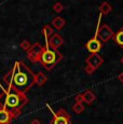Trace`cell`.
<instances>
[{
	"label": "cell",
	"mask_w": 123,
	"mask_h": 124,
	"mask_svg": "<svg viewBox=\"0 0 123 124\" xmlns=\"http://www.w3.org/2000/svg\"><path fill=\"white\" fill-rule=\"evenodd\" d=\"M53 10L55 11L56 13H61V12L64 10V6L61 2H55V4L53 6Z\"/></svg>",
	"instance_id": "cell-19"
},
{
	"label": "cell",
	"mask_w": 123,
	"mask_h": 124,
	"mask_svg": "<svg viewBox=\"0 0 123 124\" xmlns=\"http://www.w3.org/2000/svg\"><path fill=\"white\" fill-rule=\"evenodd\" d=\"M44 50V46H42L39 42L31 44L30 49L27 51V57L31 63H39L40 62V56H41L42 52Z\"/></svg>",
	"instance_id": "cell-5"
},
{
	"label": "cell",
	"mask_w": 123,
	"mask_h": 124,
	"mask_svg": "<svg viewBox=\"0 0 123 124\" xmlns=\"http://www.w3.org/2000/svg\"><path fill=\"white\" fill-rule=\"evenodd\" d=\"M30 124H41V122H40L38 119H34V120L30 122Z\"/></svg>",
	"instance_id": "cell-22"
},
{
	"label": "cell",
	"mask_w": 123,
	"mask_h": 124,
	"mask_svg": "<svg viewBox=\"0 0 123 124\" xmlns=\"http://www.w3.org/2000/svg\"><path fill=\"white\" fill-rule=\"evenodd\" d=\"M27 102L28 98L25 94L9 91V92H4V99L0 104V107L8 110L13 119H16L21 114L22 108Z\"/></svg>",
	"instance_id": "cell-2"
},
{
	"label": "cell",
	"mask_w": 123,
	"mask_h": 124,
	"mask_svg": "<svg viewBox=\"0 0 123 124\" xmlns=\"http://www.w3.org/2000/svg\"><path fill=\"white\" fill-rule=\"evenodd\" d=\"M103 62H104L103 57L99 55V54H90V55L87 56V58L85 59L86 65L92 67L94 70H96V69L103 64Z\"/></svg>",
	"instance_id": "cell-8"
},
{
	"label": "cell",
	"mask_w": 123,
	"mask_h": 124,
	"mask_svg": "<svg viewBox=\"0 0 123 124\" xmlns=\"http://www.w3.org/2000/svg\"><path fill=\"white\" fill-rule=\"evenodd\" d=\"M71 109H72V111H74L75 113L80 114V113H82V112H83V110H84V106H83V104H79V102H75V104L72 105Z\"/></svg>",
	"instance_id": "cell-16"
},
{
	"label": "cell",
	"mask_w": 123,
	"mask_h": 124,
	"mask_svg": "<svg viewBox=\"0 0 123 124\" xmlns=\"http://www.w3.org/2000/svg\"><path fill=\"white\" fill-rule=\"evenodd\" d=\"M118 80H119L120 82L123 83V73H120V75L118 76Z\"/></svg>",
	"instance_id": "cell-23"
},
{
	"label": "cell",
	"mask_w": 123,
	"mask_h": 124,
	"mask_svg": "<svg viewBox=\"0 0 123 124\" xmlns=\"http://www.w3.org/2000/svg\"><path fill=\"white\" fill-rule=\"evenodd\" d=\"M46 43H48V45L51 49H53V50H57L58 47L61 46L62 44L64 43V39L61 37L58 34H54L53 36H52L50 39L46 40Z\"/></svg>",
	"instance_id": "cell-9"
},
{
	"label": "cell",
	"mask_w": 123,
	"mask_h": 124,
	"mask_svg": "<svg viewBox=\"0 0 123 124\" xmlns=\"http://www.w3.org/2000/svg\"><path fill=\"white\" fill-rule=\"evenodd\" d=\"M75 101L76 102H79V104H83L84 101H83V97H82V94H79L75 97Z\"/></svg>",
	"instance_id": "cell-20"
},
{
	"label": "cell",
	"mask_w": 123,
	"mask_h": 124,
	"mask_svg": "<svg viewBox=\"0 0 123 124\" xmlns=\"http://www.w3.org/2000/svg\"><path fill=\"white\" fill-rule=\"evenodd\" d=\"M82 97H83L84 102L87 105H91L92 102L95 101V94L91 90H86L84 93H82Z\"/></svg>",
	"instance_id": "cell-11"
},
{
	"label": "cell",
	"mask_w": 123,
	"mask_h": 124,
	"mask_svg": "<svg viewBox=\"0 0 123 124\" xmlns=\"http://www.w3.org/2000/svg\"><path fill=\"white\" fill-rule=\"evenodd\" d=\"M113 36H115L113 30L111 29L107 24L98 25L97 29H96V32H95V37L97 38L101 43H106V42H107L108 40H110Z\"/></svg>",
	"instance_id": "cell-4"
},
{
	"label": "cell",
	"mask_w": 123,
	"mask_h": 124,
	"mask_svg": "<svg viewBox=\"0 0 123 124\" xmlns=\"http://www.w3.org/2000/svg\"><path fill=\"white\" fill-rule=\"evenodd\" d=\"M51 112L53 113V120L51 124H71L70 116L64 109H60L56 112L51 110Z\"/></svg>",
	"instance_id": "cell-6"
},
{
	"label": "cell",
	"mask_w": 123,
	"mask_h": 124,
	"mask_svg": "<svg viewBox=\"0 0 123 124\" xmlns=\"http://www.w3.org/2000/svg\"><path fill=\"white\" fill-rule=\"evenodd\" d=\"M85 47L91 54H98V52L101 49V42L94 36L85 43Z\"/></svg>",
	"instance_id": "cell-7"
},
{
	"label": "cell",
	"mask_w": 123,
	"mask_h": 124,
	"mask_svg": "<svg viewBox=\"0 0 123 124\" xmlns=\"http://www.w3.org/2000/svg\"><path fill=\"white\" fill-rule=\"evenodd\" d=\"M12 82H11L10 91H14L16 93L25 94L32 85L35 84V73L26 66L24 62H16L13 68ZM9 92V91H6Z\"/></svg>",
	"instance_id": "cell-1"
},
{
	"label": "cell",
	"mask_w": 123,
	"mask_h": 124,
	"mask_svg": "<svg viewBox=\"0 0 123 124\" xmlns=\"http://www.w3.org/2000/svg\"><path fill=\"white\" fill-rule=\"evenodd\" d=\"M42 35L44 36V38H46V40L50 39V38H51L52 36L54 35L53 28H52L50 25H46L43 28H42Z\"/></svg>",
	"instance_id": "cell-15"
},
{
	"label": "cell",
	"mask_w": 123,
	"mask_h": 124,
	"mask_svg": "<svg viewBox=\"0 0 123 124\" xmlns=\"http://www.w3.org/2000/svg\"><path fill=\"white\" fill-rule=\"evenodd\" d=\"M20 46H21V49H23V50H24V51L27 52L28 50L30 49V46H31V44H30V42L28 41V40H23V41L21 42Z\"/></svg>",
	"instance_id": "cell-18"
},
{
	"label": "cell",
	"mask_w": 123,
	"mask_h": 124,
	"mask_svg": "<svg viewBox=\"0 0 123 124\" xmlns=\"http://www.w3.org/2000/svg\"><path fill=\"white\" fill-rule=\"evenodd\" d=\"M11 120H13L11 113L4 108L0 107V124H10Z\"/></svg>",
	"instance_id": "cell-10"
},
{
	"label": "cell",
	"mask_w": 123,
	"mask_h": 124,
	"mask_svg": "<svg viewBox=\"0 0 123 124\" xmlns=\"http://www.w3.org/2000/svg\"><path fill=\"white\" fill-rule=\"evenodd\" d=\"M120 62H121V64H122V65H123V56L121 57V59H120Z\"/></svg>",
	"instance_id": "cell-25"
},
{
	"label": "cell",
	"mask_w": 123,
	"mask_h": 124,
	"mask_svg": "<svg viewBox=\"0 0 123 124\" xmlns=\"http://www.w3.org/2000/svg\"><path fill=\"white\" fill-rule=\"evenodd\" d=\"M52 25H53L54 28L60 30L66 25V21L64 20L63 17H61V16H56V17L53 18V21H52Z\"/></svg>",
	"instance_id": "cell-13"
},
{
	"label": "cell",
	"mask_w": 123,
	"mask_h": 124,
	"mask_svg": "<svg viewBox=\"0 0 123 124\" xmlns=\"http://www.w3.org/2000/svg\"><path fill=\"white\" fill-rule=\"evenodd\" d=\"M84 71L87 73V75H92V73L94 72V69L92 68V67H90V66H85V69H84Z\"/></svg>",
	"instance_id": "cell-21"
},
{
	"label": "cell",
	"mask_w": 123,
	"mask_h": 124,
	"mask_svg": "<svg viewBox=\"0 0 123 124\" xmlns=\"http://www.w3.org/2000/svg\"><path fill=\"white\" fill-rule=\"evenodd\" d=\"M46 81H48V78H46V76L44 75L43 72H41V71H39V72L35 76V83H36L37 85H39V86L44 85V83H46Z\"/></svg>",
	"instance_id": "cell-12"
},
{
	"label": "cell",
	"mask_w": 123,
	"mask_h": 124,
	"mask_svg": "<svg viewBox=\"0 0 123 124\" xmlns=\"http://www.w3.org/2000/svg\"><path fill=\"white\" fill-rule=\"evenodd\" d=\"M112 10V6L107 1H104L103 3L99 6V12H100L101 15H107L108 13H110Z\"/></svg>",
	"instance_id": "cell-14"
},
{
	"label": "cell",
	"mask_w": 123,
	"mask_h": 124,
	"mask_svg": "<svg viewBox=\"0 0 123 124\" xmlns=\"http://www.w3.org/2000/svg\"><path fill=\"white\" fill-rule=\"evenodd\" d=\"M115 42H117L118 44L120 45V46H122L123 47V28L122 29H120L119 31L117 32L115 36Z\"/></svg>",
	"instance_id": "cell-17"
},
{
	"label": "cell",
	"mask_w": 123,
	"mask_h": 124,
	"mask_svg": "<svg viewBox=\"0 0 123 124\" xmlns=\"http://www.w3.org/2000/svg\"><path fill=\"white\" fill-rule=\"evenodd\" d=\"M63 58V55L58 52V50H53L48 45L46 42V46L42 52L41 56H40L39 63L43 66L46 70H51L55 67V65Z\"/></svg>",
	"instance_id": "cell-3"
},
{
	"label": "cell",
	"mask_w": 123,
	"mask_h": 124,
	"mask_svg": "<svg viewBox=\"0 0 123 124\" xmlns=\"http://www.w3.org/2000/svg\"><path fill=\"white\" fill-rule=\"evenodd\" d=\"M3 95H4V93H0V104H1V99L3 97Z\"/></svg>",
	"instance_id": "cell-24"
}]
</instances>
